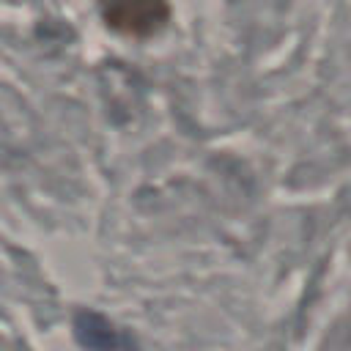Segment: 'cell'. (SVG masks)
<instances>
[{"instance_id":"cell-2","label":"cell","mask_w":351,"mask_h":351,"mask_svg":"<svg viewBox=\"0 0 351 351\" xmlns=\"http://www.w3.org/2000/svg\"><path fill=\"white\" fill-rule=\"evenodd\" d=\"M77 337L88 351H123L118 332L96 313H82L77 318Z\"/></svg>"},{"instance_id":"cell-1","label":"cell","mask_w":351,"mask_h":351,"mask_svg":"<svg viewBox=\"0 0 351 351\" xmlns=\"http://www.w3.org/2000/svg\"><path fill=\"white\" fill-rule=\"evenodd\" d=\"M170 16L167 0H101V19L121 36H151L165 27Z\"/></svg>"}]
</instances>
